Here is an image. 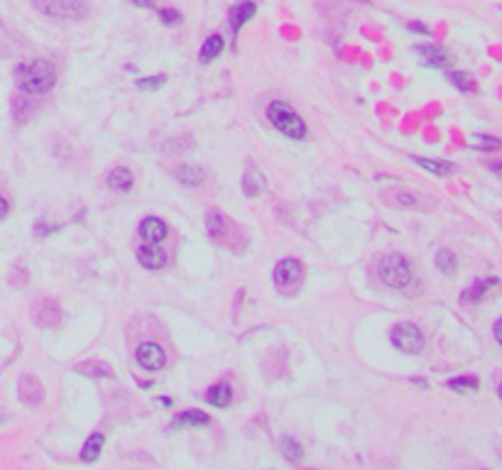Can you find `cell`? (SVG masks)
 Instances as JSON below:
<instances>
[{"mask_svg": "<svg viewBox=\"0 0 502 470\" xmlns=\"http://www.w3.org/2000/svg\"><path fill=\"white\" fill-rule=\"evenodd\" d=\"M449 387L456 392H476L478 380L476 378H454V380H449Z\"/></svg>", "mask_w": 502, "mask_h": 470, "instance_id": "25", "label": "cell"}, {"mask_svg": "<svg viewBox=\"0 0 502 470\" xmlns=\"http://www.w3.org/2000/svg\"><path fill=\"white\" fill-rule=\"evenodd\" d=\"M176 179L186 186H198L203 179H206V171H203L201 167H196V164H184V167L176 169Z\"/></svg>", "mask_w": 502, "mask_h": 470, "instance_id": "15", "label": "cell"}, {"mask_svg": "<svg viewBox=\"0 0 502 470\" xmlns=\"http://www.w3.org/2000/svg\"><path fill=\"white\" fill-rule=\"evenodd\" d=\"M8 211H10V203L5 201L3 196H0V218H3V215H8Z\"/></svg>", "mask_w": 502, "mask_h": 470, "instance_id": "30", "label": "cell"}, {"mask_svg": "<svg viewBox=\"0 0 502 470\" xmlns=\"http://www.w3.org/2000/svg\"><path fill=\"white\" fill-rule=\"evenodd\" d=\"M255 10H257L255 0H242V3H235L233 8H230V13H228V25H230V30H233V35H238L240 27L245 25L247 20H252Z\"/></svg>", "mask_w": 502, "mask_h": 470, "instance_id": "9", "label": "cell"}, {"mask_svg": "<svg viewBox=\"0 0 502 470\" xmlns=\"http://www.w3.org/2000/svg\"><path fill=\"white\" fill-rule=\"evenodd\" d=\"M159 20H162L164 25H179L181 13L179 10H172V8H164V10H159Z\"/></svg>", "mask_w": 502, "mask_h": 470, "instance_id": "27", "label": "cell"}, {"mask_svg": "<svg viewBox=\"0 0 502 470\" xmlns=\"http://www.w3.org/2000/svg\"><path fill=\"white\" fill-rule=\"evenodd\" d=\"M135 358H137V363H140V368L147 370V373L162 370L164 365H167V353H164V348L159 346V343H154V341L140 343V346H137Z\"/></svg>", "mask_w": 502, "mask_h": 470, "instance_id": "6", "label": "cell"}, {"mask_svg": "<svg viewBox=\"0 0 502 470\" xmlns=\"http://www.w3.org/2000/svg\"><path fill=\"white\" fill-rule=\"evenodd\" d=\"M137 8H152V0H132Z\"/></svg>", "mask_w": 502, "mask_h": 470, "instance_id": "32", "label": "cell"}, {"mask_svg": "<svg viewBox=\"0 0 502 470\" xmlns=\"http://www.w3.org/2000/svg\"><path fill=\"white\" fill-rule=\"evenodd\" d=\"M15 84L22 93L30 96H40V93H49L57 84V71L44 59H32V62L15 66Z\"/></svg>", "mask_w": 502, "mask_h": 470, "instance_id": "1", "label": "cell"}, {"mask_svg": "<svg viewBox=\"0 0 502 470\" xmlns=\"http://www.w3.org/2000/svg\"><path fill=\"white\" fill-rule=\"evenodd\" d=\"M35 8L52 18H84L86 5L84 0H35Z\"/></svg>", "mask_w": 502, "mask_h": 470, "instance_id": "5", "label": "cell"}, {"mask_svg": "<svg viewBox=\"0 0 502 470\" xmlns=\"http://www.w3.org/2000/svg\"><path fill=\"white\" fill-rule=\"evenodd\" d=\"M206 230H208V235H213V237L223 235V230H225L223 213H220V211H208L206 213Z\"/></svg>", "mask_w": 502, "mask_h": 470, "instance_id": "23", "label": "cell"}, {"mask_svg": "<svg viewBox=\"0 0 502 470\" xmlns=\"http://www.w3.org/2000/svg\"><path fill=\"white\" fill-rule=\"evenodd\" d=\"M137 230H140L142 240L150 242V245H157V242H162L164 237H167V223L159 220V218H154V215H147Z\"/></svg>", "mask_w": 502, "mask_h": 470, "instance_id": "10", "label": "cell"}, {"mask_svg": "<svg viewBox=\"0 0 502 470\" xmlns=\"http://www.w3.org/2000/svg\"><path fill=\"white\" fill-rule=\"evenodd\" d=\"M164 84V76L159 74V76H145V79H140L137 81V88L140 91H154V88H159Z\"/></svg>", "mask_w": 502, "mask_h": 470, "instance_id": "26", "label": "cell"}, {"mask_svg": "<svg viewBox=\"0 0 502 470\" xmlns=\"http://www.w3.org/2000/svg\"><path fill=\"white\" fill-rule=\"evenodd\" d=\"M415 162L422 169L432 171V174H437V176H449V174H454L456 171L454 162H434V159H424V157H415Z\"/></svg>", "mask_w": 502, "mask_h": 470, "instance_id": "18", "label": "cell"}, {"mask_svg": "<svg viewBox=\"0 0 502 470\" xmlns=\"http://www.w3.org/2000/svg\"><path fill=\"white\" fill-rule=\"evenodd\" d=\"M267 118L269 123L274 125L279 132H282L284 137H289V140H304L306 137V123L299 118V113H297L294 108L289 106V103L284 101H272L267 106Z\"/></svg>", "mask_w": 502, "mask_h": 470, "instance_id": "2", "label": "cell"}, {"mask_svg": "<svg viewBox=\"0 0 502 470\" xmlns=\"http://www.w3.org/2000/svg\"><path fill=\"white\" fill-rule=\"evenodd\" d=\"M415 52L422 57L424 64L434 66V69H446V66L454 62V54L444 47H437V44H417Z\"/></svg>", "mask_w": 502, "mask_h": 470, "instance_id": "7", "label": "cell"}, {"mask_svg": "<svg viewBox=\"0 0 502 470\" xmlns=\"http://www.w3.org/2000/svg\"><path fill=\"white\" fill-rule=\"evenodd\" d=\"M483 470H485V468H483Z\"/></svg>", "mask_w": 502, "mask_h": 470, "instance_id": "34", "label": "cell"}, {"mask_svg": "<svg viewBox=\"0 0 502 470\" xmlns=\"http://www.w3.org/2000/svg\"><path fill=\"white\" fill-rule=\"evenodd\" d=\"M500 331H502V321H495V341H502V333H500Z\"/></svg>", "mask_w": 502, "mask_h": 470, "instance_id": "31", "label": "cell"}, {"mask_svg": "<svg viewBox=\"0 0 502 470\" xmlns=\"http://www.w3.org/2000/svg\"><path fill=\"white\" fill-rule=\"evenodd\" d=\"M159 405H164V407H172V400H169V397H159Z\"/></svg>", "mask_w": 502, "mask_h": 470, "instance_id": "33", "label": "cell"}, {"mask_svg": "<svg viewBox=\"0 0 502 470\" xmlns=\"http://www.w3.org/2000/svg\"><path fill=\"white\" fill-rule=\"evenodd\" d=\"M392 343L397 351L417 356V353L424 351V333L419 331V326L405 321V324H397L392 329Z\"/></svg>", "mask_w": 502, "mask_h": 470, "instance_id": "4", "label": "cell"}, {"mask_svg": "<svg viewBox=\"0 0 502 470\" xmlns=\"http://www.w3.org/2000/svg\"><path fill=\"white\" fill-rule=\"evenodd\" d=\"M203 400L208 402V405H213V407H228L230 402H233V390H230V385H225V383H218V385H213V387H208L206 390V395H203Z\"/></svg>", "mask_w": 502, "mask_h": 470, "instance_id": "13", "label": "cell"}, {"mask_svg": "<svg viewBox=\"0 0 502 470\" xmlns=\"http://www.w3.org/2000/svg\"><path fill=\"white\" fill-rule=\"evenodd\" d=\"M101 451H103V434H91L84 444V449H81V461L93 463L98 456H101Z\"/></svg>", "mask_w": 502, "mask_h": 470, "instance_id": "16", "label": "cell"}, {"mask_svg": "<svg viewBox=\"0 0 502 470\" xmlns=\"http://www.w3.org/2000/svg\"><path fill=\"white\" fill-rule=\"evenodd\" d=\"M449 79H451V84H454L456 88H461V91H466V93H476L478 91V84H476V79H473V74L451 71Z\"/></svg>", "mask_w": 502, "mask_h": 470, "instance_id": "20", "label": "cell"}, {"mask_svg": "<svg viewBox=\"0 0 502 470\" xmlns=\"http://www.w3.org/2000/svg\"><path fill=\"white\" fill-rule=\"evenodd\" d=\"M301 277V262L294 257L279 260L277 267H274V284L277 287H292L297 284Z\"/></svg>", "mask_w": 502, "mask_h": 470, "instance_id": "8", "label": "cell"}, {"mask_svg": "<svg viewBox=\"0 0 502 470\" xmlns=\"http://www.w3.org/2000/svg\"><path fill=\"white\" fill-rule=\"evenodd\" d=\"M211 419L208 414L198 412V409H189V412H181L179 417L172 422V429H179V427H208Z\"/></svg>", "mask_w": 502, "mask_h": 470, "instance_id": "14", "label": "cell"}, {"mask_svg": "<svg viewBox=\"0 0 502 470\" xmlns=\"http://www.w3.org/2000/svg\"><path fill=\"white\" fill-rule=\"evenodd\" d=\"M279 449H282L287 461H299V458H301V451H304V449H301V444L294 439V436H284V439L279 441Z\"/></svg>", "mask_w": 502, "mask_h": 470, "instance_id": "22", "label": "cell"}, {"mask_svg": "<svg viewBox=\"0 0 502 470\" xmlns=\"http://www.w3.org/2000/svg\"><path fill=\"white\" fill-rule=\"evenodd\" d=\"M378 274L392 289H405V287H410L412 277H415V269H412V262L405 255L392 252V255H385L380 260Z\"/></svg>", "mask_w": 502, "mask_h": 470, "instance_id": "3", "label": "cell"}, {"mask_svg": "<svg viewBox=\"0 0 502 470\" xmlns=\"http://www.w3.org/2000/svg\"><path fill=\"white\" fill-rule=\"evenodd\" d=\"M108 184H110V189H113V191L128 193V191H132V186H135V176H132L130 169L115 167V169L108 174Z\"/></svg>", "mask_w": 502, "mask_h": 470, "instance_id": "12", "label": "cell"}, {"mask_svg": "<svg viewBox=\"0 0 502 470\" xmlns=\"http://www.w3.org/2000/svg\"><path fill=\"white\" fill-rule=\"evenodd\" d=\"M137 260H140L142 267H147V269H162L164 265H167L164 250H159L157 245H150V242H145V245L137 250Z\"/></svg>", "mask_w": 502, "mask_h": 470, "instance_id": "11", "label": "cell"}, {"mask_svg": "<svg viewBox=\"0 0 502 470\" xmlns=\"http://www.w3.org/2000/svg\"><path fill=\"white\" fill-rule=\"evenodd\" d=\"M223 37L220 35H211L206 42H203V47H201V54H198V59H201L203 64L206 62H211V59H216L220 52H223Z\"/></svg>", "mask_w": 502, "mask_h": 470, "instance_id": "17", "label": "cell"}, {"mask_svg": "<svg viewBox=\"0 0 502 470\" xmlns=\"http://www.w3.org/2000/svg\"><path fill=\"white\" fill-rule=\"evenodd\" d=\"M495 284H498V279H485V282L478 279L476 284H473L471 289H468L466 294H463V299H466V301H478V299H481V297L485 294V292H488L490 287H495Z\"/></svg>", "mask_w": 502, "mask_h": 470, "instance_id": "24", "label": "cell"}, {"mask_svg": "<svg viewBox=\"0 0 502 470\" xmlns=\"http://www.w3.org/2000/svg\"><path fill=\"white\" fill-rule=\"evenodd\" d=\"M476 137H481V135H476ZM476 145L483 147V150H498L500 140H495V137H490V135H483L481 140H476Z\"/></svg>", "mask_w": 502, "mask_h": 470, "instance_id": "28", "label": "cell"}, {"mask_svg": "<svg viewBox=\"0 0 502 470\" xmlns=\"http://www.w3.org/2000/svg\"><path fill=\"white\" fill-rule=\"evenodd\" d=\"M410 30H412V32H419V35H429V27L422 25V22H412Z\"/></svg>", "mask_w": 502, "mask_h": 470, "instance_id": "29", "label": "cell"}, {"mask_svg": "<svg viewBox=\"0 0 502 470\" xmlns=\"http://www.w3.org/2000/svg\"><path fill=\"white\" fill-rule=\"evenodd\" d=\"M262 189H265V179L255 169H247L245 179H242V191H245V196H257Z\"/></svg>", "mask_w": 502, "mask_h": 470, "instance_id": "19", "label": "cell"}, {"mask_svg": "<svg viewBox=\"0 0 502 470\" xmlns=\"http://www.w3.org/2000/svg\"><path fill=\"white\" fill-rule=\"evenodd\" d=\"M456 267H459V257H456V252L451 250H439L437 255V269L444 274H454Z\"/></svg>", "mask_w": 502, "mask_h": 470, "instance_id": "21", "label": "cell"}]
</instances>
